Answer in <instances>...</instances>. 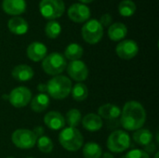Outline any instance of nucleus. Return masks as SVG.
I'll list each match as a JSON object with an SVG mask.
<instances>
[{"label":"nucleus","mask_w":159,"mask_h":158,"mask_svg":"<svg viewBox=\"0 0 159 158\" xmlns=\"http://www.w3.org/2000/svg\"><path fill=\"white\" fill-rule=\"evenodd\" d=\"M146 121V111L144 107L136 101L125 103L120 115V124L129 131H136L143 127Z\"/></svg>","instance_id":"1"},{"label":"nucleus","mask_w":159,"mask_h":158,"mask_svg":"<svg viewBox=\"0 0 159 158\" xmlns=\"http://www.w3.org/2000/svg\"><path fill=\"white\" fill-rule=\"evenodd\" d=\"M72 90V81L64 75L53 76L47 83L48 96L55 100H63L69 96Z\"/></svg>","instance_id":"2"},{"label":"nucleus","mask_w":159,"mask_h":158,"mask_svg":"<svg viewBox=\"0 0 159 158\" xmlns=\"http://www.w3.org/2000/svg\"><path fill=\"white\" fill-rule=\"evenodd\" d=\"M60 144L69 152H76L83 146L84 138L82 133L75 128H65L59 135Z\"/></svg>","instance_id":"3"},{"label":"nucleus","mask_w":159,"mask_h":158,"mask_svg":"<svg viewBox=\"0 0 159 158\" xmlns=\"http://www.w3.org/2000/svg\"><path fill=\"white\" fill-rule=\"evenodd\" d=\"M67 66L66 59L59 52H52L47 55L42 61V68L44 72L49 75H60Z\"/></svg>","instance_id":"4"},{"label":"nucleus","mask_w":159,"mask_h":158,"mask_svg":"<svg viewBox=\"0 0 159 158\" xmlns=\"http://www.w3.org/2000/svg\"><path fill=\"white\" fill-rule=\"evenodd\" d=\"M83 39L90 45L99 43L103 36V27L97 19L89 20L81 30Z\"/></svg>","instance_id":"5"},{"label":"nucleus","mask_w":159,"mask_h":158,"mask_svg":"<svg viewBox=\"0 0 159 158\" xmlns=\"http://www.w3.org/2000/svg\"><path fill=\"white\" fill-rule=\"evenodd\" d=\"M106 145L113 153H122L129 149L130 145V137L124 130H115L109 135Z\"/></svg>","instance_id":"6"},{"label":"nucleus","mask_w":159,"mask_h":158,"mask_svg":"<svg viewBox=\"0 0 159 158\" xmlns=\"http://www.w3.org/2000/svg\"><path fill=\"white\" fill-rule=\"evenodd\" d=\"M39 10L44 18L54 20L63 15L65 5L62 0H41Z\"/></svg>","instance_id":"7"},{"label":"nucleus","mask_w":159,"mask_h":158,"mask_svg":"<svg viewBox=\"0 0 159 158\" xmlns=\"http://www.w3.org/2000/svg\"><path fill=\"white\" fill-rule=\"evenodd\" d=\"M11 141L20 149H31L36 144L37 138L32 130L20 129L12 133Z\"/></svg>","instance_id":"8"},{"label":"nucleus","mask_w":159,"mask_h":158,"mask_svg":"<svg viewBox=\"0 0 159 158\" xmlns=\"http://www.w3.org/2000/svg\"><path fill=\"white\" fill-rule=\"evenodd\" d=\"M32 100V92L26 87H17L8 94V102L15 108H23Z\"/></svg>","instance_id":"9"},{"label":"nucleus","mask_w":159,"mask_h":158,"mask_svg":"<svg viewBox=\"0 0 159 158\" xmlns=\"http://www.w3.org/2000/svg\"><path fill=\"white\" fill-rule=\"evenodd\" d=\"M66 70L70 77L77 82L85 81L89 76V69L87 64L80 61H72L66 66Z\"/></svg>","instance_id":"10"},{"label":"nucleus","mask_w":159,"mask_h":158,"mask_svg":"<svg viewBox=\"0 0 159 158\" xmlns=\"http://www.w3.org/2000/svg\"><path fill=\"white\" fill-rule=\"evenodd\" d=\"M67 14L71 20L74 22L81 23L89 20L90 18V9L85 4L75 3L68 8Z\"/></svg>","instance_id":"11"},{"label":"nucleus","mask_w":159,"mask_h":158,"mask_svg":"<svg viewBox=\"0 0 159 158\" xmlns=\"http://www.w3.org/2000/svg\"><path fill=\"white\" fill-rule=\"evenodd\" d=\"M116 52L117 56L123 60H131L137 56L139 52V46L134 40H123L116 46Z\"/></svg>","instance_id":"12"},{"label":"nucleus","mask_w":159,"mask_h":158,"mask_svg":"<svg viewBox=\"0 0 159 158\" xmlns=\"http://www.w3.org/2000/svg\"><path fill=\"white\" fill-rule=\"evenodd\" d=\"M98 115L102 119H105L109 122L117 121L121 115V109L113 103H106L99 107Z\"/></svg>","instance_id":"13"},{"label":"nucleus","mask_w":159,"mask_h":158,"mask_svg":"<svg viewBox=\"0 0 159 158\" xmlns=\"http://www.w3.org/2000/svg\"><path fill=\"white\" fill-rule=\"evenodd\" d=\"M45 125L52 130H60L65 126L64 116L57 111H51L45 115L44 116Z\"/></svg>","instance_id":"14"},{"label":"nucleus","mask_w":159,"mask_h":158,"mask_svg":"<svg viewBox=\"0 0 159 158\" xmlns=\"http://www.w3.org/2000/svg\"><path fill=\"white\" fill-rule=\"evenodd\" d=\"M26 53L31 61L38 62L40 61H43L44 58L47 56L48 48L41 42H33L28 46Z\"/></svg>","instance_id":"15"},{"label":"nucleus","mask_w":159,"mask_h":158,"mask_svg":"<svg viewBox=\"0 0 159 158\" xmlns=\"http://www.w3.org/2000/svg\"><path fill=\"white\" fill-rule=\"evenodd\" d=\"M2 8L8 15L18 16L22 14L26 10V1L25 0H3Z\"/></svg>","instance_id":"16"},{"label":"nucleus","mask_w":159,"mask_h":158,"mask_svg":"<svg viewBox=\"0 0 159 158\" xmlns=\"http://www.w3.org/2000/svg\"><path fill=\"white\" fill-rule=\"evenodd\" d=\"M81 122H82L83 128L90 132H95V131L100 130L103 125L102 119L100 117V115L97 114H93V113L86 115L81 119Z\"/></svg>","instance_id":"17"},{"label":"nucleus","mask_w":159,"mask_h":158,"mask_svg":"<svg viewBox=\"0 0 159 158\" xmlns=\"http://www.w3.org/2000/svg\"><path fill=\"white\" fill-rule=\"evenodd\" d=\"M34 70L31 66L26 64H20L13 68L11 72L12 77L19 82H26L34 77Z\"/></svg>","instance_id":"18"},{"label":"nucleus","mask_w":159,"mask_h":158,"mask_svg":"<svg viewBox=\"0 0 159 158\" xmlns=\"http://www.w3.org/2000/svg\"><path fill=\"white\" fill-rule=\"evenodd\" d=\"M7 28L12 34L17 35H22L28 32L29 25L23 18L16 16L11 18L7 21Z\"/></svg>","instance_id":"19"},{"label":"nucleus","mask_w":159,"mask_h":158,"mask_svg":"<svg viewBox=\"0 0 159 158\" xmlns=\"http://www.w3.org/2000/svg\"><path fill=\"white\" fill-rule=\"evenodd\" d=\"M128 34V28L122 22H115L108 29V36L112 41H121Z\"/></svg>","instance_id":"20"},{"label":"nucleus","mask_w":159,"mask_h":158,"mask_svg":"<svg viewBox=\"0 0 159 158\" xmlns=\"http://www.w3.org/2000/svg\"><path fill=\"white\" fill-rule=\"evenodd\" d=\"M49 96L46 93H39L31 100V109L35 113L44 112L49 105Z\"/></svg>","instance_id":"21"},{"label":"nucleus","mask_w":159,"mask_h":158,"mask_svg":"<svg viewBox=\"0 0 159 158\" xmlns=\"http://www.w3.org/2000/svg\"><path fill=\"white\" fill-rule=\"evenodd\" d=\"M154 135L153 133L147 129H140L133 133V140L134 142L142 146H145L153 142Z\"/></svg>","instance_id":"22"},{"label":"nucleus","mask_w":159,"mask_h":158,"mask_svg":"<svg viewBox=\"0 0 159 158\" xmlns=\"http://www.w3.org/2000/svg\"><path fill=\"white\" fill-rule=\"evenodd\" d=\"M83 53H84V49L80 45L76 43H72L66 47L64 50V58L67 60H70L71 61H77L81 59V57L83 56Z\"/></svg>","instance_id":"23"},{"label":"nucleus","mask_w":159,"mask_h":158,"mask_svg":"<svg viewBox=\"0 0 159 158\" xmlns=\"http://www.w3.org/2000/svg\"><path fill=\"white\" fill-rule=\"evenodd\" d=\"M102 155V147L94 142H89L83 147V156L85 158H101Z\"/></svg>","instance_id":"24"},{"label":"nucleus","mask_w":159,"mask_h":158,"mask_svg":"<svg viewBox=\"0 0 159 158\" xmlns=\"http://www.w3.org/2000/svg\"><path fill=\"white\" fill-rule=\"evenodd\" d=\"M72 97L76 102H83L88 98V87L83 83H76L71 90Z\"/></svg>","instance_id":"25"},{"label":"nucleus","mask_w":159,"mask_h":158,"mask_svg":"<svg viewBox=\"0 0 159 158\" xmlns=\"http://www.w3.org/2000/svg\"><path fill=\"white\" fill-rule=\"evenodd\" d=\"M137 7L132 0H123L118 5L119 14L123 17H130L136 12Z\"/></svg>","instance_id":"26"},{"label":"nucleus","mask_w":159,"mask_h":158,"mask_svg":"<svg viewBox=\"0 0 159 158\" xmlns=\"http://www.w3.org/2000/svg\"><path fill=\"white\" fill-rule=\"evenodd\" d=\"M45 33L50 39L57 38L61 33V26L57 20H49L45 27Z\"/></svg>","instance_id":"27"},{"label":"nucleus","mask_w":159,"mask_h":158,"mask_svg":"<svg viewBox=\"0 0 159 158\" xmlns=\"http://www.w3.org/2000/svg\"><path fill=\"white\" fill-rule=\"evenodd\" d=\"M81 119H82V116H81L80 111L77 109H71L66 114L65 122L69 125V127L75 128L80 124Z\"/></svg>","instance_id":"28"},{"label":"nucleus","mask_w":159,"mask_h":158,"mask_svg":"<svg viewBox=\"0 0 159 158\" xmlns=\"http://www.w3.org/2000/svg\"><path fill=\"white\" fill-rule=\"evenodd\" d=\"M36 144H37L38 150L44 154L51 153L53 150V147H54L53 142L47 136H42L40 138H38L36 141Z\"/></svg>","instance_id":"29"},{"label":"nucleus","mask_w":159,"mask_h":158,"mask_svg":"<svg viewBox=\"0 0 159 158\" xmlns=\"http://www.w3.org/2000/svg\"><path fill=\"white\" fill-rule=\"evenodd\" d=\"M125 158H150L149 155L141 149H133L127 153Z\"/></svg>","instance_id":"30"},{"label":"nucleus","mask_w":159,"mask_h":158,"mask_svg":"<svg viewBox=\"0 0 159 158\" xmlns=\"http://www.w3.org/2000/svg\"><path fill=\"white\" fill-rule=\"evenodd\" d=\"M112 16L109 14V13H105L103 14L102 17H101V20H99L100 23L102 24V27H107V26H110L111 23H112Z\"/></svg>","instance_id":"31"},{"label":"nucleus","mask_w":159,"mask_h":158,"mask_svg":"<svg viewBox=\"0 0 159 158\" xmlns=\"http://www.w3.org/2000/svg\"><path fill=\"white\" fill-rule=\"evenodd\" d=\"M143 151L145 153H147L148 155L149 154H154L157 151V145L152 142L151 143H149V144H147V145L144 146V150Z\"/></svg>","instance_id":"32"},{"label":"nucleus","mask_w":159,"mask_h":158,"mask_svg":"<svg viewBox=\"0 0 159 158\" xmlns=\"http://www.w3.org/2000/svg\"><path fill=\"white\" fill-rule=\"evenodd\" d=\"M32 131L34 132V134L36 136V138H37V139H38V138H40V137H42V136H44V133H45V129H44V128H43V127H41V126H37V127H35Z\"/></svg>","instance_id":"33"},{"label":"nucleus","mask_w":159,"mask_h":158,"mask_svg":"<svg viewBox=\"0 0 159 158\" xmlns=\"http://www.w3.org/2000/svg\"><path fill=\"white\" fill-rule=\"evenodd\" d=\"M37 90H38L40 93H45V92H47V84L40 83V84L37 86Z\"/></svg>","instance_id":"34"},{"label":"nucleus","mask_w":159,"mask_h":158,"mask_svg":"<svg viewBox=\"0 0 159 158\" xmlns=\"http://www.w3.org/2000/svg\"><path fill=\"white\" fill-rule=\"evenodd\" d=\"M102 158H114L113 155L110 154V153H104V154L102 155Z\"/></svg>","instance_id":"35"},{"label":"nucleus","mask_w":159,"mask_h":158,"mask_svg":"<svg viewBox=\"0 0 159 158\" xmlns=\"http://www.w3.org/2000/svg\"><path fill=\"white\" fill-rule=\"evenodd\" d=\"M79 1L82 2V3H84V4H88V3H90V2H92L94 0H79Z\"/></svg>","instance_id":"36"},{"label":"nucleus","mask_w":159,"mask_h":158,"mask_svg":"<svg viewBox=\"0 0 159 158\" xmlns=\"http://www.w3.org/2000/svg\"><path fill=\"white\" fill-rule=\"evenodd\" d=\"M2 98L4 100H8V95H4V96H2Z\"/></svg>","instance_id":"37"},{"label":"nucleus","mask_w":159,"mask_h":158,"mask_svg":"<svg viewBox=\"0 0 159 158\" xmlns=\"http://www.w3.org/2000/svg\"><path fill=\"white\" fill-rule=\"evenodd\" d=\"M158 156H159V153L158 152H157V153H156V156H155V157L154 158H158Z\"/></svg>","instance_id":"38"},{"label":"nucleus","mask_w":159,"mask_h":158,"mask_svg":"<svg viewBox=\"0 0 159 158\" xmlns=\"http://www.w3.org/2000/svg\"><path fill=\"white\" fill-rule=\"evenodd\" d=\"M7 158H14V157H7Z\"/></svg>","instance_id":"39"},{"label":"nucleus","mask_w":159,"mask_h":158,"mask_svg":"<svg viewBox=\"0 0 159 158\" xmlns=\"http://www.w3.org/2000/svg\"><path fill=\"white\" fill-rule=\"evenodd\" d=\"M28 158H33V157H28Z\"/></svg>","instance_id":"40"}]
</instances>
